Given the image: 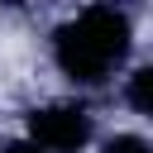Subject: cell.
I'll return each instance as SVG.
<instances>
[{
    "instance_id": "6da1fadb",
    "label": "cell",
    "mask_w": 153,
    "mask_h": 153,
    "mask_svg": "<svg viewBox=\"0 0 153 153\" xmlns=\"http://www.w3.org/2000/svg\"><path fill=\"white\" fill-rule=\"evenodd\" d=\"M124 48H129V24H124V14L105 10V5L86 10L81 19H72L67 29H57V38H53L57 67L72 81H105L120 67Z\"/></svg>"
},
{
    "instance_id": "7a4b0ae2",
    "label": "cell",
    "mask_w": 153,
    "mask_h": 153,
    "mask_svg": "<svg viewBox=\"0 0 153 153\" xmlns=\"http://www.w3.org/2000/svg\"><path fill=\"white\" fill-rule=\"evenodd\" d=\"M29 139H33L43 153H76V148L91 139V120H86V110H76V105H53V110L33 115Z\"/></svg>"
},
{
    "instance_id": "3957f363",
    "label": "cell",
    "mask_w": 153,
    "mask_h": 153,
    "mask_svg": "<svg viewBox=\"0 0 153 153\" xmlns=\"http://www.w3.org/2000/svg\"><path fill=\"white\" fill-rule=\"evenodd\" d=\"M124 100L139 110V115H153V67H139L124 86Z\"/></svg>"
},
{
    "instance_id": "277c9868",
    "label": "cell",
    "mask_w": 153,
    "mask_h": 153,
    "mask_svg": "<svg viewBox=\"0 0 153 153\" xmlns=\"http://www.w3.org/2000/svg\"><path fill=\"white\" fill-rule=\"evenodd\" d=\"M105 153H153V143L139 139V134H115V139L105 143Z\"/></svg>"
},
{
    "instance_id": "5b68a950",
    "label": "cell",
    "mask_w": 153,
    "mask_h": 153,
    "mask_svg": "<svg viewBox=\"0 0 153 153\" xmlns=\"http://www.w3.org/2000/svg\"><path fill=\"white\" fill-rule=\"evenodd\" d=\"M5 153H43L33 139H14V143H5Z\"/></svg>"
}]
</instances>
